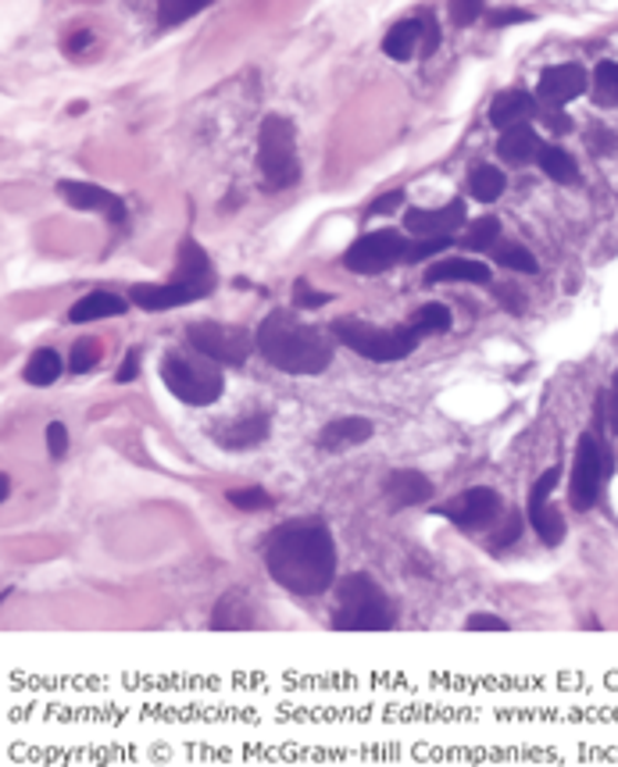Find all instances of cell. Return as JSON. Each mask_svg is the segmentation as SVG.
Instances as JSON below:
<instances>
[{
    "mask_svg": "<svg viewBox=\"0 0 618 767\" xmlns=\"http://www.w3.org/2000/svg\"><path fill=\"white\" fill-rule=\"evenodd\" d=\"M608 428L618 436V372H615L611 390H608Z\"/></svg>",
    "mask_w": 618,
    "mask_h": 767,
    "instance_id": "cell-46",
    "label": "cell"
},
{
    "mask_svg": "<svg viewBox=\"0 0 618 767\" xmlns=\"http://www.w3.org/2000/svg\"><path fill=\"white\" fill-rule=\"evenodd\" d=\"M101 361V343L97 340H79L72 346V354H69V367H72V375H83L90 372L93 364Z\"/></svg>",
    "mask_w": 618,
    "mask_h": 767,
    "instance_id": "cell-34",
    "label": "cell"
},
{
    "mask_svg": "<svg viewBox=\"0 0 618 767\" xmlns=\"http://www.w3.org/2000/svg\"><path fill=\"white\" fill-rule=\"evenodd\" d=\"M58 194L65 197L72 207L79 211H104L111 221H125V207L115 194H107L101 186H90V183H61Z\"/></svg>",
    "mask_w": 618,
    "mask_h": 767,
    "instance_id": "cell-14",
    "label": "cell"
},
{
    "mask_svg": "<svg viewBox=\"0 0 618 767\" xmlns=\"http://www.w3.org/2000/svg\"><path fill=\"white\" fill-rule=\"evenodd\" d=\"M393 625V603L369 574H347L337 582V632H387Z\"/></svg>",
    "mask_w": 618,
    "mask_h": 767,
    "instance_id": "cell-3",
    "label": "cell"
},
{
    "mask_svg": "<svg viewBox=\"0 0 618 767\" xmlns=\"http://www.w3.org/2000/svg\"><path fill=\"white\" fill-rule=\"evenodd\" d=\"M136 372H140V357H136V354H130V357L122 361V367H119V375H115V379H119V382H133V379H136Z\"/></svg>",
    "mask_w": 618,
    "mask_h": 767,
    "instance_id": "cell-49",
    "label": "cell"
},
{
    "mask_svg": "<svg viewBox=\"0 0 618 767\" xmlns=\"http://www.w3.org/2000/svg\"><path fill=\"white\" fill-rule=\"evenodd\" d=\"M125 311V300L115 297V293H86L79 303H72L69 311V322H97V318H111V314H122Z\"/></svg>",
    "mask_w": 618,
    "mask_h": 767,
    "instance_id": "cell-23",
    "label": "cell"
},
{
    "mask_svg": "<svg viewBox=\"0 0 618 767\" xmlns=\"http://www.w3.org/2000/svg\"><path fill=\"white\" fill-rule=\"evenodd\" d=\"M536 115H540V101L522 90H504L494 101V107H490V122H494L497 129H512V125H522Z\"/></svg>",
    "mask_w": 618,
    "mask_h": 767,
    "instance_id": "cell-16",
    "label": "cell"
},
{
    "mask_svg": "<svg viewBox=\"0 0 618 767\" xmlns=\"http://www.w3.org/2000/svg\"><path fill=\"white\" fill-rule=\"evenodd\" d=\"M404 253H408V239L393 229H383V232L361 236L358 243L343 253V265L351 271H361V276H379V271L401 265Z\"/></svg>",
    "mask_w": 618,
    "mask_h": 767,
    "instance_id": "cell-9",
    "label": "cell"
},
{
    "mask_svg": "<svg viewBox=\"0 0 618 767\" xmlns=\"http://www.w3.org/2000/svg\"><path fill=\"white\" fill-rule=\"evenodd\" d=\"M490 253H494L501 265H508L515 271H536V258H533L526 247H518V243H501V239H497V243L490 247Z\"/></svg>",
    "mask_w": 618,
    "mask_h": 767,
    "instance_id": "cell-33",
    "label": "cell"
},
{
    "mask_svg": "<svg viewBox=\"0 0 618 767\" xmlns=\"http://www.w3.org/2000/svg\"><path fill=\"white\" fill-rule=\"evenodd\" d=\"M293 300L297 308H322V303H329V293H315L308 282H293Z\"/></svg>",
    "mask_w": 618,
    "mask_h": 767,
    "instance_id": "cell-40",
    "label": "cell"
},
{
    "mask_svg": "<svg viewBox=\"0 0 618 767\" xmlns=\"http://www.w3.org/2000/svg\"><path fill=\"white\" fill-rule=\"evenodd\" d=\"M468 189H472V197L483 200V204L497 200V197L504 194V175H501V168H494V165L475 168V172L468 175Z\"/></svg>",
    "mask_w": 618,
    "mask_h": 767,
    "instance_id": "cell-29",
    "label": "cell"
},
{
    "mask_svg": "<svg viewBox=\"0 0 618 767\" xmlns=\"http://www.w3.org/2000/svg\"><path fill=\"white\" fill-rule=\"evenodd\" d=\"M586 90V69L579 65H554L540 75V86H536V101L540 107H565L568 101H576Z\"/></svg>",
    "mask_w": 618,
    "mask_h": 767,
    "instance_id": "cell-12",
    "label": "cell"
},
{
    "mask_svg": "<svg viewBox=\"0 0 618 767\" xmlns=\"http://www.w3.org/2000/svg\"><path fill=\"white\" fill-rule=\"evenodd\" d=\"M436 43H440V33H436V22L430 19V14H422V54L430 58L436 51Z\"/></svg>",
    "mask_w": 618,
    "mask_h": 767,
    "instance_id": "cell-43",
    "label": "cell"
},
{
    "mask_svg": "<svg viewBox=\"0 0 618 767\" xmlns=\"http://www.w3.org/2000/svg\"><path fill=\"white\" fill-rule=\"evenodd\" d=\"M212 293V286H197V282H179L172 279L168 286H133L130 297L136 308L144 311H168V308H183V303L204 300Z\"/></svg>",
    "mask_w": 618,
    "mask_h": 767,
    "instance_id": "cell-11",
    "label": "cell"
},
{
    "mask_svg": "<svg viewBox=\"0 0 618 767\" xmlns=\"http://www.w3.org/2000/svg\"><path fill=\"white\" fill-rule=\"evenodd\" d=\"M268 574L293 597H319L337 574L332 536L319 518H297L272 529L265 539Z\"/></svg>",
    "mask_w": 618,
    "mask_h": 767,
    "instance_id": "cell-1",
    "label": "cell"
},
{
    "mask_svg": "<svg viewBox=\"0 0 618 767\" xmlns=\"http://www.w3.org/2000/svg\"><path fill=\"white\" fill-rule=\"evenodd\" d=\"M512 22H529L526 11H494L490 14V25L501 29V25H512Z\"/></svg>",
    "mask_w": 618,
    "mask_h": 767,
    "instance_id": "cell-47",
    "label": "cell"
},
{
    "mask_svg": "<svg viewBox=\"0 0 618 767\" xmlns=\"http://www.w3.org/2000/svg\"><path fill=\"white\" fill-rule=\"evenodd\" d=\"M372 422L369 418H337L322 428L319 446L322 450H347V446H358L364 439H372Z\"/></svg>",
    "mask_w": 618,
    "mask_h": 767,
    "instance_id": "cell-19",
    "label": "cell"
},
{
    "mask_svg": "<svg viewBox=\"0 0 618 767\" xmlns=\"http://www.w3.org/2000/svg\"><path fill=\"white\" fill-rule=\"evenodd\" d=\"M332 335L369 361H401L422 340L411 325L408 329H375V325L358 322V318H340V322H332Z\"/></svg>",
    "mask_w": 618,
    "mask_h": 767,
    "instance_id": "cell-4",
    "label": "cell"
},
{
    "mask_svg": "<svg viewBox=\"0 0 618 767\" xmlns=\"http://www.w3.org/2000/svg\"><path fill=\"white\" fill-rule=\"evenodd\" d=\"M497 300L508 303L512 311H522V300L515 297V286H501V290H497Z\"/></svg>",
    "mask_w": 618,
    "mask_h": 767,
    "instance_id": "cell-50",
    "label": "cell"
},
{
    "mask_svg": "<svg viewBox=\"0 0 618 767\" xmlns=\"http://www.w3.org/2000/svg\"><path fill=\"white\" fill-rule=\"evenodd\" d=\"M11 497V478L4 475V478H0V500H8Z\"/></svg>",
    "mask_w": 618,
    "mask_h": 767,
    "instance_id": "cell-51",
    "label": "cell"
},
{
    "mask_svg": "<svg viewBox=\"0 0 618 767\" xmlns=\"http://www.w3.org/2000/svg\"><path fill=\"white\" fill-rule=\"evenodd\" d=\"M212 0H157V14H162L165 25H179L186 19H194L197 11L208 8Z\"/></svg>",
    "mask_w": 618,
    "mask_h": 767,
    "instance_id": "cell-32",
    "label": "cell"
},
{
    "mask_svg": "<svg viewBox=\"0 0 618 767\" xmlns=\"http://www.w3.org/2000/svg\"><path fill=\"white\" fill-rule=\"evenodd\" d=\"M451 247V236H433V239H419V243H408L404 261H422V258H436Z\"/></svg>",
    "mask_w": 618,
    "mask_h": 767,
    "instance_id": "cell-36",
    "label": "cell"
},
{
    "mask_svg": "<svg viewBox=\"0 0 618 767\" xmlns=\"http://www.w3.org/2000/svg\"><path fill=\"white\" fill-rule=\"evenodd\" d=\"M411 329H415L419 335L447 332L451 329V311L443 308V303H425V308H419L415 314H411Z\"/></svg>",
    "mask_w": 618,
    "mask_h": 767,
    "instance_id": "cell-31",
    "label": "cell"
},
{
    "mask_svg": "<svg viewBox=\"0 0 618 767\" xmlns=\"http://www.w3.org/2000/svg\"><path fill=\"white\" fill-rule=\"evenodd\" d=\"M419 40H422V19L419 22H398L383 40V54L393 61H408L419 51Z\"/></svg>",
    "mask_w": 618,
    "mask_h": 767,
    "instance_id": "cell-24",
    "label": "cell"
},
{
    "mask_svg": "<svg viewBox=\"0 0 618 767\" xmlns=\"http://www.w3.org/2000/svg\"><path fill=\"white\" fill-rule=\"evenodd\" d=\"M465 629L468 632H508V621H501L494 614H472L465 621Z\"/></svg>",
    "mask_w": 618,
    "mask_h": 767,
    "instance_id": "cell-41",
    "label": "cell"
},
{
    "mask_svg": "<svg viewBox=\"0 0 618 767\" xmlns=\"http://www.w3.org/2000/svg\"><path fill=\"white\" fill-rule=\"evenodd\" d=\"M536 162H540V168L550 175L554 183H576V175H579L573 154H568L565 147H544Z\"/></svg>",
    "mask_w": 618,
    "mask_h": 767,
    "instance_id": "cell-27",
    "label": "cell"
},
{
    "mask_svg": "<svg viewBox=\"0 0 618 767\" xmlns=\"http://www.w3.org/2000/svg\"><path fill=\"white\" fill-rule=\"evenodd\" d=\"M268 428H272L268 414H250V418H236L229 425L215 428V439L226 446V450H250V446L268 439Z\"/></svg>",
    "mask_w": 618,
    "mask_h": 767,
    "instance_id": "cell-15",
    "label": "cell"
},
{
    "mask_svg": "<svg viewBox=\"0 0 618 767\" xmlns=\"http://www.w3.org/2000/svg\"><path fill=\"white\" fill-rule=\"evenodd\" d=\"M615 133H608V129H600V125H594L590 129V147L597 151V154H611L615 151Z\"/></svg>",
    "mask_w": 618,
    "mask_h": 767,
    "instance_id": "cell-44",
    "label": "cell"
},
{
    "mask_svg": "<svg viewBox=\"0 0 618 767\" xmlns=\"http://www.w3.org/2000/svg\"><path fill=\"white\" fill-rule=\"evenodd\" d=\"M544 151V143L540 136L533 133V125L529 122H522V125H512V129H504L501 133V143H497V154L504 157L508 165H529L536 162Z\"/></svg>",
    "mask_w": 618,
    "mask_h": 767,
    "instance_id": "cell-17",
    "label": "cell"
},
{
    "mask_svg": "<svg viewBox=\"0 0 618 767\" xmlns=\"http://www.w3.org/2000/svg\"><path fill=\"white\" fill-rule=\"evenodd\" d=\"M447 11H451V22L465 29L483 14V0H447Z\"/></svg>",
    "mask_w": 618,
    "mask_h": 767,
    "instance_id": "cell-37",
    "label": "cell"
},
{
    "mask_svg": "<svg viewBox=\"0 0 618 767\" xmlns=\"http://www.w3.org/2000/svg\"><path fill=\"white\" fill-rule=\"evenodd\" d=\"M250 621H255V614H250V600L240 593V589H229L215 607L212 629L215 632H244V629H250Z\"/></svg>",
    "mask_w": 618,
    "mask_h": 767,
    "instance_id": "cell-20",
    "label": "cell"
},
{
    "mask_svg": "<svg viewBox=\"0 0 618 767\" xmlns=\"http://www.w3.org/2000/svg\"><path fill=\"white\" fill-rule=\"evenodd\" d=\"M518 532H522V518L515 515V518H508V529H504L497 539H494V547L501 550V547H512V542L518 539Z\"/></svg>",
    "mask_w": 618,
    "mask_h": 767,
    "instance_id": "cell-48",
    "label": "cell"
},
{
    "mask_svg": "<svg viewBox=\"0 0 618 767\" xmlns=\"http://www.w3.org/2000/svg\"><path fill=\"white\" fill-rule=\"evenodd\" d=\"M47 446H51V457H54V460L65 457V450H69V433H65V425H61V422L47 425Z\"/></svg>",
    "mask_w": 618,
    "mask_h": 767,
    "instance_id": "cell-39",
    "label": "cell"
},
{
    "mask_svg": "<svg viewBox=\"0 0 618 767\" xmlns=\"http://www.w3.org/2000/svg\"><path fill=\"white\" fill-rule=\"evenodd\" d=\"M497 510H501L497 493L490 486H475V489L462 493L457 500H451L440 515L451 518L454 525H462V529H486V525L497 518Z\"/></svg>",
    "mask_w": 618,
    "mask_h": 767,
    "instance_id": "cell-10",
    "label": "cell"
},
{
    "mask_svg": "<svg viewBox=\"0 0 618 767\" xmlns=\"http://www.w3.org/2000/svg\"><path fill=\"white\" fill-rule=\"evenodd\" d=\"M401 204H404V194H387L369 207V215H390V211H398Z\"/></svg>",
    "mask_w": 618,
    "mask_h": 767,
    "instance_id": "cell-45",
    "label": "cell"
},
{
    "mask_svg": "<svg viewBox=\"0 0 618 767\" xmlns=\"http://www.w3.org/2000/svg\"><path fill=\"white\" fill-rule=\"evenodd\" d=\"M186 343L197 350L200 357L215 364L240 367L250 350H258V340H250V332L240 325H222V322H194L186 329Z\"/></svg>",
    "mask_w": 618,
    "mask_h": 767,
    "instance_id": "cell-7",
    "label": "cell"
},
{
    "mask_svg": "<svg viewBox=\"0 0 618 767\" xmlns=\"http://www.w3.org/2000/svg\"><path fill=\"white\" fill-rule=\"evenodd\" d=\"M430 282H490V268L483 261H468V258H451V261H436L425 271Z\"/></svg>",
    "mask_w": 618,
    "mask_h": 767,
    "instance_id": "cell-21",
    "label": "cell"
},
{
    "mask_svg": "<svg viewBox=\"0 0 618 767\" xmlns=\"http://www.w3.org/2000/svg\"><path fill=\"white\" fill-rule=\"evenodd\" d=\"M229 504L240 510H265V507H272V497H268L265 489L250 486V489H229Z\"/></svg>",
    "mask_w": 618,
    "mask_h": 767,
    "instance_id": "cell-35",
    "label": "cell"
},
{
    "mask_svg": "<svg viewBox=\"0 0 618 767\" xmlns=\"http://www.w3.org/2000/svg\"><path fill=\"white\" fill-rule=\"evenodd\" d=\"M162 382L172 396H179L189 407H208L222 396V375L218 367L200 364L186 354H165L162 361Z\"/></svg>",
    "mask_w": 618,
    "mask_h": 767,
    "instance_id": "cell-6",
    "label": "cell"
},
{
    "mask_svg": "<svg viewBox=\"0 0 618 767\" xmlns=\"http://www.w3.org/2000/svg\"><path fill=\"white\" fill-rule=\"evenodd\" d=\"M540 118H544V125L550 133H558V136L573 133V118H568L562 107H540Z\"/></svg>",
    "mask_w": 618,
    "mask_h": 767,
    "instance_id": "cell-38",
    "label": "cell"
},
{
    "mask_svg": "<svg viewBox=\"0 0 618 767\" xmlns=\"http://www.w3.org/2000/svg\"><path fill=\"white\" fill-rule=\"evenodd\" d=\"M590 97L597 107H618V65L615 61H600L590 79Z\"/></svg>",
    "mask_w": 618,
    "mask_h": 767,
    "instance_id": "cell-26",
    "label": "cell"
},
{
    "mask_svg": "<svg viewBox=\"0 0 618 767\" xmlns=\"http://www.w3.org/2000/svg\"><path fill=\"white\" fill-rule=\"evenodd\" d=\"M258 165L265 175L268 189H287L300 179L297 165V139H293V122L282 115H268L261 125L258 139Z\"/></svg>",
    "mask_w": 618,
    "mask_h": 767,
    "instance_id": "cell-5",
    "label": "cell"
},
{
    "mask_svg": "<svg viewBox=\"0 0 618 767\" xmlns=\"http://www.w3.org/2000/svg\"><path fill=\"white\" fill-rule=\"evenodd\" d=\"M258 354L290 375H319L332 361V346L319 332L305 325L290 311H272L258 329Z\"/></svg>",
    "mask_w": 618,
    "mask_h": 767,
    "instance_id": "cell-2",
    "label": "cell"
},
{
    "mask_svg": "<svg viewBox=\"0 0 618 767\" xmlns=\"http://www.w3.org/2000/svg\"><path fill=\"white\" fill-rule=\"evenodd\" d=\"M497 239H501V221L494 215H483L468 226V236H462V247L465 250H490Z\"/></svg>",
    "mask_w": 618,
    "mask_h": 767,
    "instance_id": "cell-30",
    "label": "cell"
},
{
    "mask_svg": "<svg viewBox=\"0 0 618 767\" xmlns=\"http://www.w3.org/2000/svg\"><path fill=\"white\" fill-rule=\"evenodd\" d=\"M61 375V357L54 350H37L25 364V382L29 386H51V382Z\"/></svg>",
    "mask_w": 618,
    "mask_h": 767,
    "instance_id": "cell-28",
    "label": "cell"
},
{
    "mask_svg": "<svg viewBox=\"0 0 618 767\" xmlns=\"http://www.w3.org/2000/svg\"><path fill=\"white\" fill-rule=\"evenodd\" d=\"M529 525L536 529V536L547 542V547H558V542L565 539V521L547 500H536V504L529 500Z\"/></svg>",
    "mask_w": 618,
    "mask_h": 767,
    "instance_id": "cell-25",
    "label": "cell"
},
{
    "mask_svg": "<svg viewBox=\"0 0 618 767\" xmlns=\"http://www.w3.org/2000/svg\"><path fill=\"white\" fill-rule=\"evenodd\" d=\"M554 486H558V468H550V471H544L540 478H536V486H533V504L536 500H550V493H554Z\"/></svg>",
    "mask_w": 618,
    "mask_h": 767,
    "instance_id": "cell-42",
    "label": "cell"
},
{
    "mask_svg": "<svg viewBox=\"0 0 618 767\" xmlns=\"http://www.w3.org/2000/svg\"><path fill=\"white\" fill-rule=\"evenodd\" d=\"M611 471V454L605 450V443H600L594 433H586L576 446V468H573V489H568V497H573V507L576 510H590L600 497V483L608 478Z\"/></svg>",
    "mask_w": 618,
    "mask_h": 767,
    "instance_id": "cell-8",
    "label": "cell"
},
{
    "mask_svg": "<svg viewBox=\"0 0 618 767\" xmlns=\"http://www.w3.org/2000/svg\"><path fill=\"white\" fill-rule=\"evenodd\" d=\"M465 221V204L451 200L447 207H436V211H408L404 215V229L415 232V239H433V236H451L462 229Z\"/></svg>",
    "mask_w": 618,
    "mask_h": 767,
    "instance_id": "cell-13",
    "label": "cell"
},
{
    "mask_svg": "<svg viewBox=\"0 0 618 767\" xmlns=\"http://www.w3.org/2000/svg\"><path fill=\"white\" fill-rule=\"evenodd\" d=\"M176 279L179 282H197V286H215V271L208 253H204L194 239H186L179 247V268H176Z\"/></svg>",
    "mask_w": 618,
    "mask_h": 767,
    "instance_id": "cell-22",
    "label": "cell"
},
{
    "mask_svg": "<svg viewBox=\"0 0 618 767\" xmlns=\"http://www.w3.org/2000/svg\"><path fill=\"white\" fill-rule=\"evenodd\" d=\"M387 497L393 500V507H415L433 497V483L415 468H401L387 478Z\"/></svg>",
    "mask_w": 618,
    "mask_h": 767,
    "instance_id": "cell-18",
    "label": "cell"
}]
</instances>
